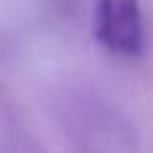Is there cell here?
Here are the masks:
<instances>
[{
    "instance_id": "1",
    "label": "cell",
    "mask_w": 153,
    "mask_h": 153,
    "mask_svg": "<svg viewBox=\"0 0 153 153\" xmlns=\"http://www.w3.org/2000/svg\"><path fill=\"white\" fill-rule=\"evenodd\" d=\"M96 38L113 56H140L144 29L138 0H96Z\"/></svg>"
}]
</instances>
